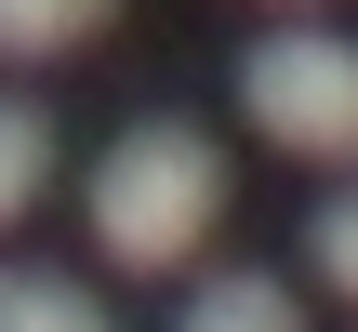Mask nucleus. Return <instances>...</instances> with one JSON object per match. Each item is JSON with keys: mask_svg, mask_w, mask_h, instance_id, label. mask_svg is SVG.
Wrapping results in <instances>:
<instances>
[{"mask_svg": "<svg viewBox=\"0 0 358 332\" xmlns=\"http://www.w3.org/2000/svg\"><path fill=\"white\" fill-rule=\"evenodd\" d=\"M173 332H306V306H292V279H266V266H213Z\"/></svg>", "mask_w": 358, "mask_h": 332, "instance_id": "3", "label": "nucleus"}, {"mask_svg": "<svg viewBox=\"0 0 358 332\" xmlns=\"http://www.w3.org/2000/svg\"><path fill=\"white\" fill-rule=\"evenodd\" d=\"M306 266H319V279L358 306V186H332V200L306 213Z\"/></svg>", "mask_w": 358, "mask_h": 332, "instance_id": "7", "label": "nucleus"}, {"mask_svg": "<svg viewBox=\"0 0 358 332\" xmlns=\"http://www.w3.org/2000/svg\"><path fill=\"white\" fill-rule=\"evenodd\" d=\"M213 213H226V146L186 133V120H133V133L93 160V253L133 266V279L186 266V253L213 240Z\"/></svg>", "mask_w": 358, "mask_h": 332, "instance_id": "1", "label": "nucleus"}, {"mask_svg": "<svg viewBox=\"0 0 358 332\" xmlns=\"http://www.w3.org/2000/svg\"><path fill=\"white\" fill-rule=\"evenodd\" d=\"M40 186H53V120L0 93V226H13V213H27Z\"/></svg>", "mask_w": 358, "mask_h": 332, "instance_id": "6", "label": "nucleus"}, {"mask_svg": "<svg viewBox=\"0 0 358 332\" xmlns=\"http://www.w3.org/2000/svg\"><path fill=\"white\" fill-rule=\"evenodd\" d=\"M239 106L266 120V146H292L319 173H358V40L345 27H266L239 53Z\"/></svg>", "mask_w": 358, "mask_h": 332, "instance_id": "2", "label": "nucleus"}, {"mask_svg": "<svg viewBox=\"0 0 358 332\" xmlns=\"http://www.w3.org/2000/svg\"><path fill=\"white\" fill-rule=\"evenodd\" d=\"M0 332H120L66 266H0Z\"/></svg>", "mask_w": 358, "mask_h": 332, "instance_id": "4", "label": "nucleus"}, {"mask_svg": "<svg viewBox=\"0 0 358 332\" xmlns=\"http://www.w3.org/2000/svg\"><path fill=\"white\" fill-rule=\"evenodd\" d=\"M106 13H120V0H0V67H53V53H80Z\"/></svg>", "mask_w": 358, "mask_h": 332, "instance_id": "5", "label": "nucleus"}]
</instances>
